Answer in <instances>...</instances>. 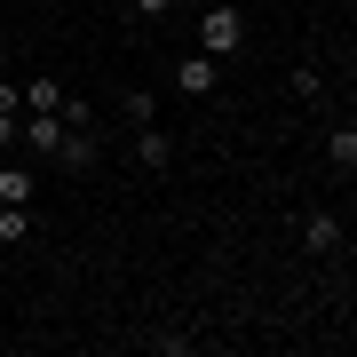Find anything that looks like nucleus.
I'll return each instance as SVG.
<instances>
[{"label":"nucleus","instance_id":"f257e3e1","mask_svg":"<svg viewBox=\"0 0 357 357\" xmlns=\"http://www.w3.org/2000/svg\"><path fill=\"white\" fill-rule=\"evenodd\" d=\"M246 40H255V32H246V8H230V0H215V8L199 16V48L215 56V64H230V56H246Z\"/></svg>","mask_w":357,"mask_h":357},{"label":"nucleus","instance_id":"f03ea898","mask_svg":"<svg viewBox=\"0 0 357 357\" xmlns=\"http://www.w3.org/2000/svg\"><path fill=\"white\" fill-rule=\"evenodd\" d=\"M64 135H72L64 112H24V119H16V151H24V159H56Z\"/></svg>","mask_w":357,"mask_h":357},{"label":"nucleus","instance_id":"7ed1b4c3","mask_svg":"<svg viewBox=\"0 0 357 357\" xmlns=\"http://www.w3.org/2000/svg\"><path fill=\"white\" fill-rule=\"evenodd\" d=\"M294 246H302L310 262H326V255H342V215H326V206H310V215L294 222Z\"/></svg>","mask_w":357,"mask_h":357},{"label":"nucleus","instance_id":"20e7f679","mask_svg":"<svg viewBox=\"0 0 357 357\" xmlns=\"http://www.w3.org/2000/svg\"><path fill=\"white\" fill-rule=\"evenodd\" d=\"M167 88H175V96H215V88H222V64H215L206 48H191V56H175Z\"/></svg>","mask_w":357,"mask_h":357},{"label":"nucleus","instance_id":"39448f33","mask_svg":"<svg viewBox=\"0 0 357 357\" xmlns=\"http://www.w3.org/2000/svg\"><path fill=\"white\" fill-rule=\"evenodd\" d=\"M128 151H135V167H143V175H167V167H175V135L151 119V128H135V143H128Z\"/></svg>","mask_w":357,"mask_h":357},{"label":"nucleus","instance_id":"423d86ee","mask_svg":"<svg viewBox=\"0 0 357 357\" xmlns=\"http://www.w3.org/2000/svg\"><path fill=\"white\" fill-rule=\"evenodd\" d=\"M96 159H103V143H96V128H72L64 143H56V167H72V175H88Z\"/></svg>","mask_w":357,"mask_h":357},{"label":"nucleus","instance_id":"0eeeda50","mask_svg":"<svg viewBox=\"0 0 357 357\" xmlns=\"http://www.w3.org/2000/svg\"><path fill=\"white\" fill-rule=\"evenodd\" d=\"M326 167H333V175H342V183L357 175V128H349V119H342V128L326 135Z\"/></svg>","mask_w":357,"mask_h":357},{"label":"nucleus","instance_id":"6e6552de","mask_svg":"<svg viewBox=\"0 0 357 357\" xmlns=\"http://www.w3.org/2000/svg\"><path fill=\"white\" fill-rule=\"evenodd\" d=\"M16 96H24V112H64V79H48V72H40V79H24V88H16Z\"/></svg>","mask_w":357,"mask_h":357},{"label":"nucleus","instance_id":"1a4fd4ad","mask_svg":"<svg viewBox=\"0 0 357 357\" xmlns=\"http://www.w3.org/2000/svg\"><path fill=\"white\" fill-rule=\"evenodd\" d=\"M0 206H32V159H8V167H0Z\"/></svg>","mask_w":357,"mask_h":357},{"label":"nucleus","instance_id":"9d476101","mask_svg":"<svg viewBox=\"0 0 357 357\" xmlns=\"http://www.w3.org/2000/svg\"><path fill=\"white\" fill-rule=\"evenodd\" d=\"M119 112H128V128H151V119H159V96H151V88H128Z\"/></svg>","mask_w":357,"mask_h":357},{"label":"nucleus","instance_id":"9b49d317","mask_svg":"<svg viewBox=\"0 0 357 357\" xmlns=\"http://www.w3.org/2000/svg\"><path fill=\"white\" fill-rule=\"evenodd\" d=\"M32 238V206H0V246H24Z\"/></svg>","mask_w":357,"mask_h":357},{"label":"nucleus","instance_id":"f8f14e48","mask_svg":"<svg viewBox=\"0 0 357 357\" xmlns=\"http://www.w3.org/2000/svg\"><path fill=\"white\" fill-rule=\"evenodd\" d=\"M294 96L318 103V96H326V72H318V64H294Z\"/></svg>","mask_w":357,"mask_h":357},{"label":"nucleus","instance_id":"ddd939ff","mask_svg":"<svg viewBox=\"0 0 357 357\" xmlns=\"http://www.w3.org/2000/svg\"><path fill=\"white\" fill-rule=\"evenodd\" d=\"M128 8L143 16V24H159V16H175V8H183V0H128Z\"/></svg>","mask_w":357,"mask_h":357},{"label":"nucleus","instance_id":"4468645a","mask_svg":"<svg viewBox=\"0 0 357 357\" xmlns=\"http://www.w3.org/2000/svg\"><path fill=\"white\" fill-rule=\"evenodd\" d=\"M0 119H24V96H16V79H0Z\"/></svg>","mask_w":357,"mask_h":357}]
</instances>
